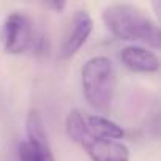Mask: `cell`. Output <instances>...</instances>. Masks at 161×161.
Wrapping results in <instances>:
<instances>
[{
    "label": "cell",
    "mask_w": 161,
    "mask_h": 161,
    "mask_svg": "<svg viewBox=\"0 0 161 161\" xmlns=\"http://www.w3.org/2000/svg\"><path fill=\"white\" fill-rule=\"evenodd\" d=\"M103 21L108 30L125 41H136L158 49L161 33L158 24L133 3H111L103 10Z\"/></svg>",
    "instance_id": "1"
},
{
    "label": "cell",
    "mask_w": 161,
    "mask_h": 161,
    "mask_svg": "<svg viewBox=\"0 0 161 161\" xmlns=\"http://www.w3.org/2000/svg\"><path fill=\"white\" fill-rule=\"evenodd\" d=\"M65 128L69 139L82 147L92 161H130V148L120 141L95 136L90 131L82 111H69Z\"/></svg>",
    "instance_id": "2"
},
{
    "label": "cell",
    "mask_w": 161,
    "mask_h": 161,
    "mask_svg": "<svg viewBox=\"0 0 161 161\" xmlns=\"http://www.w3.org/2000/svg\"><path fill=\"white\" fill-rule=\"evenodd\" d=\"M80 82L87 103L97 112H108L114 97V68L104 55L89 58L80 69Z\"/></svg>",
    "instance_id": "3"
},
{
    "label": "cell",
    "mask_w": 161,
    "mask_h": 161,
    "mask_svg": "<svg viewBox=\"0 0 161 161\" xmlns=\"http://www.w3.org/2000/svg\"><path fill=\"white\" fill-rule=\"evenodd\" d=\"M35 32L36 30L33 29V24L27 14L19 11L10 13L5 18L0 30V41L5 52L13 55L27 52L32 46Z\"/></svg>",
    "instance_id": "4"
},
{
    "label": "cell",
    "mask_w": 161,
    "mask_h": 161,
    "mask_svg": "<svg viewBox=\"0 0 161 161\" xmlns=\"http://www.w3.org/2000/svg\"><path fill=\"white\" fill-rule=\"evenodd\" d=\"M93 30V19L87 10H77L71 16L66 32L63 35V41L60 44L58 58L60 60H69L73 58L89 40L90 33Z\"/></svg>",
    "instance_id": "5"
},
{
    "label": "cell",
    "mask_w": 161,
    "mask_h": 161,
    "mask_svg": "<svg viewBox=\"0 0 161 161\" xmlns=\"http://www.w3.org/2000/svg\"><path fill=\"white\" fill-rule=\"evenodd\" d=\"M120 60L133 73L153 74V73H158V69H159L158 55L153 51H150L148 47H144L139 44L125 46L120 51Z\"/></svg>",
    "instance_id": "6"
},
{
    "label": "cell",
    "mask_w": 161,
    "mask_h": 161,
    "mask_svg": "<svg viewBox=\"0 0 161 161\" xmlns=\"http://www.w3.org/2000/svg\"><path fill=\"white\" fill-rule=\"evenodd\" d=\"M86 120H87L90 131L98 137L119 141L125 136V131L119 123L112 122L111 119H108L101 114H86Z\"/></svg>",
    "instance_id": "7"
},
{
    "label": "cell",
    "mask_w": 161,
    "mask_h": 161,
    "mask_svg": "<svg viewBox=\"0 0 161 161\" xmlns=\"http://www.w3.org/2000/svg\"><path fill=\"white\" fill-rule=\"evenodd\" d=\"M19 161H55L49 142L24 139L18 145Z\"/></svg>",
    "instance_id": "8"
},
{
    "label": "cell",
    "mask_w": 161,
    "mask_h": 161,
    "mask_svg": "<svg viewBox=\"0 0 161 161\" xmlns=\"http://www.w3.org/2000/svg\"><path fill=\"white\" fill-rule=\"evenodd\" d=\"M27 139L32 141H41V142H47V134L41 120V115L38 114V111H30L27 115Z\"/></svg>",
    "instance_id": "9"
},
{
    "label": "cell",
    "mask_w": 161,
    "mask_h": 161,
    "mask_svg": "<svg viewBox=\"0 0 161 161\" xmlns=\"http://www.w3.org/2000/svg\"><path fill=\"white\" fill-rule=\"evenodd\" d=\"M43 7L47 8V10H54L55 13H62V11L65 10L66 3H65V2H44Z\"/></svg>",
    "instance_id": "10"
}]
</instances>
